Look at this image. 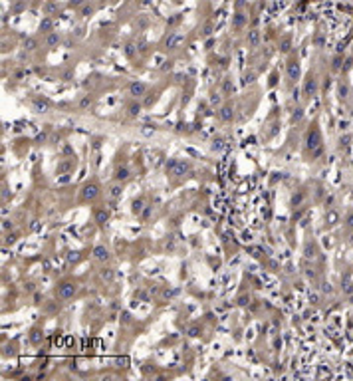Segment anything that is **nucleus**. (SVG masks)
<instances>
[{
    "mask_svg": "<svg viewBox=\"0 0 353 381\" xmlns=\"http://www.w3.org/2000/svg\"><path fill=\"white\" fill-rule=\"evenodd\" d=\"M141 211H143V201L139 198V201L133 202V212H141Z\"/></svg>",
    "mask_w": 353,
    "mask_h": 381,
    "instance_id": "17",
    "label": "nucleus"
},
{
    "mask_svg": "<svg viewBox=\"0 0 353 381\" xmlns=\"http://www.w3.org/2000/svg\"><path fill=\"white\" fill-rule=\"evenodd\" d=\"M109 195H111L113 198H119V197H121V187H119V185H115V187H111Z\"/></svg>",
    "mask_w": 353,
    "mask_h": 381,
    "instance_id": "15",
    "label": "nucleus"
},
{
    "mask_svg": "<svg viewBox=\"0 0 353 381\" xmlns=\"http://www.w3.org/2000/svg\"><path fill=\"white\" fill-rule=\"evenodd\" d=\"M214 149H222V139H218V141H214V145H212Z\"/></svg>",
    "mask_w": 353,
    "mask_h": 381,
    "instance_id": "27",
    "label": "nucleus"
},
{
    "mask_svg": "<svg viewBox=\"0 0 353 381\" xmlns=\"http://www.w3.org/2000/svg\"><path fill=\"white\" fill-rule=\"evenodd\" d=\"M181 40H183V38H181V36H179V34H173L171 38L167 40V46H169V48H175V46H177V44H179V42H181Z\"/></svg>",
    "mask_w": 353,
    "mask_h": 381,
    "instance_id": "12",
    "label": "nucleus"
},
{
    "mask_svg": "<svg viewBox=\"0 0 353 381\" xmlns=\"http://www.w3.org/2000/svg\"><path fill=\"white\" fill-rule=\"evenodd\" d=\"M298 74H300V69H298V64H296V62H292L290 66H288V76H290L292 79H296V78H298Z\"/></svg>",
    "mask_w": 353,
    "mask_h": 381,
    "instance_id": "10",
    "label": "nucleus"
},
{
    "mask_svg": "<svg viewBox=\"0 0 353 381\" xmlns=\"http://www.w3.org/2000/svg\"><path fill=\"white\" fill-rule=\"evenodd\" d=\"M34 109L38 111V113H46V111L50 109V101L42 99V98H36L34 99Z\"/></svg>",
    "mask_w": 353,
    "mask_h": 381,
    "instance_id": "5",
    "label": "nucleus"
},
{
    "mask_svg": "<svg viewBox=\"0 0 353 381\" xmlns=\"http://www.w3.org/2000/svg\"><path fill=\"white\" fill-rule=\"evenodd\" d=\"M68 167H69V163H62V165H60V169H58V171H66Z\"/></svg>",
    "mask_w": 353,
    "mask_h": 381,
    "instance_id": "28",
    "label": "nucleus"
},
{
    "mask_svg": "<svg viewBox=\"0 0 353 381\" xmlns=\"http://www.w3.org/2000/svg\"><path fill=\"white\" fill-rule=\"evenodd\" d=\"M26 46H28V50H34V48H36V42H34V40H26Z\"/></svg>",
    "mask_w": 353,
    "mask_h": 381,
    "instance_id": "24",
    "label": "nucleus"
},
{
    "mask_svg": "<svg viewBox=\"0 0 353 381\" xmlns=\"http://www.w3.org/2000/svg\"><path fill=\"white\" fill-rule=\"evenodd\" d=\"M319 143H322L319 131L316 129V127H313V129L308 133V149L312 151V157H317V155L322 153V147H319Z\"/></svg>",
    "mask_w": 353,
    "mask_h": 381,
    "instance_id": "1",
    "label": "nucleus"
},
{
    "mask_svg": "<svg viewBox=\"0 0 353 381\" xmlns=\"http://www.w3.org/2000/svg\"><path fill=\"white\" fill-rule=\"evenodd\" d=\"M256 42H258V32H252V34H250V44L254 46Z\"/></svg>",
    "mask_w": 353,
    "mask_h": 381,
    "instance_id": "22",
    "label": "nucleus"
},
{
    "mask_svg": "<svg viewBox=\"0 0 353 381\" xmlns=\"http://www.w3.org/2000/svg\"><path fill=\"white\" fill-rule=\"evenodd\" d=\"M115 179H117V181H127V179H129V169L119 167V169L115 171Z\"/></svg>",
    "mask_w": 353,
    "mask_h": 381,
    "instance_id": "9",
    "label": "nucleus"
},
{
    "mask_svg": "<svg viewBox=\"0 0 353 381\" xmlns=\"http://www.w3.org/2000/svg\"><path fill=\"white\" fill-rule=\"evenodd\" d=\"M248 302H250V298H248V296H240V298H238V304H240V306H246Z\"/></svg>",
    "mask_w": 353,
    "mask_h": 381,
    "instance_id": "21",
    "label": "nucleus"
},
{
    "mask_svg": "<svg viewBox=\"0 0 353 381\" xmlns=\"http://www.w3.org/2000/svg\"><path fill=\"white\" fill-rule=\"evenodd\" d=\"M167 171H169L171 175L181 177V175H184L188 171V163H184V161H181V159H171L169 163H167Z\"/></svg>",
    "mask_w": 353,
    "mask_h": 381,
    "instance_id": "2",
    "label": "nucleus"
},
{
    "mask_svg": "<svg viewBox=\"0 0 353 381\" xmlns=\"http://www.w3.org/2000/svg\"><path fill=\"white\" fill-rule=\"evenodd\" d=\"M218 117H220L222 121H232V117H234V109H232L230 105H224V107L218 111Z\"/></svg>",
    "mask_w": 353,
    "mask_h": 381,
    "instance_id": "6",
    "label": "nucleus"
},
{
    "mask_svg": "<svg viewBox=\"0 0 353 381\" xmlns=\"http://www.w3.org/2000/svg\"><path fill=\"white\" fill-rule=\"evenodd\" d=\"M42 337H44V336H42V331L34 330V331H32V336H30V340H32V343H40V341H42Z\"/></svg>",
    "mask_w": 353,
    "mask_h": 381,
    "instance_id": "13",
    "label": "nucleus"
},
{
    "mask_svg": "<svg viewBox=\"0 0 353 381\" xmlns=\"http://www.w3.org/2000/svg\"><path fill=\"white\" fill-rule=\"evenodd\" d=\"M145 83H131L129 85V92H131V95H135V98H141V95L145 93Z\"/></svg>",
    "mask_w": 353,
    "mask_h": 381,
    "instance_id": "8",
    "label": "nucleus"
},
{
    "mask_svg": "<svg viewBox=\"0 0 353 381\" xmlns=\"http://www.w3.org/2000/svg\"><path fill=\"white\" fill-rule=\"evenodd\" d=\"M282 50H284V52L290 50V40H284V42H282Z\"/></svg>",
    "mask_w": 353,
    "mask_h": 381,
    "instance_id": "23",
    "label": "nucleus"
},
{
    "mask_svg": "<svg viewBox=\"0 0 353 381\" xmlns=\"http://www.w3.org/2000/svg\"><path fill=\"white\" fill-rule=\"evenodd\" d=\"M50 28H52V22H50V20H44V22H42V30L48 32Z\"/></svg>",
    "mask_w": 353,
    "mask_h": 381,
    "instance_id": "20",
    "label": "nucleus"
},
{
    "mask_svg": "<svg viewBox=\"0 0 353 381\" xmlns=\"http://www.w3.org/2000/svg\"><path fill=\"white\" fill-rule=\"evenodd\" d=\"M139 111H141V107H139V105H135V103H133L131 107H129V113H131V115H137Z\"/></svg>",
    "mask_w": 353,
    "mask_h": 381,
    "instance_id": "19",
    "label": "nucleus"
},
{
    "mask_svg": "<svg viewBox=\"0 0 353 381\" xmlns=\"http://www.w3.org/2000/svg\"><path fill=\"white\" fill-rule=\"evenodd\" d=\"M101 278H105V280H111V278H113V272L109 270V268H105V270L101 272Z\"/></svg>",
    "mask_w": 353,
    "mask_h": 381,
    "instance_id": "18",
    "label": "nucleus"
},
{
    "mask_svg": "<svg viewBox=\"0 0 353 381\" xmlns=\"http://www.w3.org/2000/svg\"><path fill=\"white\" fill-rule=\"evenodd\" d=\"M46 42H48V46H56L58 42H60V36H58V34H50Z\"/></svg>",
    "mask_w": 353,
    "mask_h": 381,
    "instance_id": "14",
    "label": "nucleus"
},
{
    "mask_svg": "<svg viewBox=\"0 0 353 381\" xmlns=\"http://www.w3.org/2000/svg\"><path fill=\"white\" fill-rule=\"evenodd\" d=\"M89 103H91V99H89V98H83V99H81V103H79V105H81V107H88Z\"/></svg>",
    "mask_w": 353,
    "mask_h": 381,
    "instance_id": "25",
    "label": "nucleus"
},
{
    "mask_svg": "<svg viewBox=\"0 0 353 381\" xmlns=\"http://www.w3.org/2000/svg\"><path fill=\"white\" fill-rule=\"evenodd\" d=\"M93 256H95V260H107L109 258V252H107V248L105 246H95L93 248Z\"/></svg>",
    "mask_w": 353,
    "mask_h": 381,
    "instance_id": "7",
    "label": "nucleus"
},
{
    "mask_svg": "<svg viewBox=\"0 0 353 381\" xmlns=\"http://www.w3.org/2000/svg\"><path fill=\"white\" fill-rule=\"evenodd\" d=\"M75 294V284L72 282H64L58 286V298L60 300H69Z\"/></svg>",
    "mask_w": 353,
    "mask_h": 381,
    "instance_id": "3",
    "label": "nucleus"
},
{
    "mask_svg": "<svg viewBox=\"0 0 353 381\" xmlns=\"http://www.w3.org/2000/svg\"><path fill=\"white\" fill-rule=\"evenodd\" d=\"M68 260H78V252H69V254H68Z\"/></svg>",
    "mask_w": 353,
    "mask_h": 381,
    "instance_id": "26",
    "label": "nucleus"
},
{
    "mask_svg": "<svg viewBox=\"0 0 353 381\" xmlns=\"http://www.w3.org/2000/svg\"><path fill=\"white\" fill-rule=\"evenodd\" d=\"M313 89H316V82L309 78V79H308V83H306V92H308V93H313Z\"/></svg>",
    "mask_w": 353,
    "mask_h": 381,
    "instance_id": "16",
    "label": "nucleus"
},
{
    "mask_svg": "<svg viewBox=\"0 0 353 381\" xmlns=\"http://www.w3.org/2000/svg\"><path fill=\"white\" fill-rule=\"evenodd\" d=\"M107 217H109V214H107V211H103V208L95 212V221L99 222V224H103V222H105V221H107Z\"/></svg>",
    "mask_w": 353,
    "mask_h": 381,
    "instance_id": "11",
    "label": "nucleus"
},
{
    "mask_svg": "<svg viewBox=\"0 0 353 381\" xmlns=\"http://www.w3.org/2000/svg\"><path fill=\"white\" fill-rule=\"evenodd\" d=\"M97 195H99V189H97V185H93V183L83 185V189H81V198H83V201H93Z\"/></svg>",
    "mask_w": 353,
    "mask_h": 381,
    "instance_id": "4",
    "label": "nucleus"
}]
</instances>
